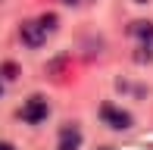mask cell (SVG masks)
<instances>
[{
    "label": "cell",
    "instance_id": "obj_1",
    "mask_svg": "<svg viewBox=\"0 0 153 150\" xmlns=\"http://www.w3.org/2000/svg\"><path fill=\"white\" fill-rule=\"evenodd\" d=\"M56 28V16H41V19H28V22H22V28H19V38H22L25 47H31V50H38L41 44L47 41V35Z\"/></svg>",
    "mask_w": 153,
    "mask_h": 150
},
{
    "label": "cell",
    "instance_id": "obj_2",
    "mask_svg": "<svg viewBox=\"0 0 153 150\" xmlns=\"http://www.w3.org/2000/svg\"><path fill=\"white\" fill-rule=\"evenodd\" d=\"M47 113H50V106H47V100L44 97H28L22 103V110H19V116H22V122L25 125H41V122L47 119Z\"/></svg>",
    "mask_w": 153,
    "mask_h": 150
},
{
    "label": "cell",
    "instance_id": "obj_3",
    "mask_svg": "<svg viewBox=\"0 0 153 150\" xmlns=\"http://www.w3.org/2000/svg\"><path fill=\"white\" fill-rule=\"evenodd\" d=\"M100 119L106 122L109 128H116V131H122V128H131V116L119 110V106H113V103H103L100 106Z\"/></svg>",
    "mask_w": 153,
    "mask_h": 150
},
{
    "label": "cell",
    "instance_id": "obj_4",
    "mask_svg": "<svg viewBox=\"0 0 153 150\" xmlns=\"http://www.w3.org/2000/svg\"><path fill=\"white\" fill-rule=\"evenodd\" d=\"M81 147V131H78V125H66L59 131V144L56 150H78Z\"/></svg>",
    "mask_w": 153,
    "mask_h": 150
},
{
    "label": "cell",
    "instance_id": "obj_5",
    "mask_svg": "<svg viewBox=\"0 0 153 150\" xmlns=\"http://www.w3.org/2000/svg\"><path fill=\"white\" fill-rule=\"evenodd\" d=\"M131 35L134 38H141V50H153V25L150 22H134L131 25Z\"/></svg>",
    "mask_w": 153,
    "mask_h": 150
},
{
    "label": "cell",
    "instance_id": "obj_6",
    "mask_svg": "<svg viewBox=\"0 0 153 150\" xmlns=\"http://www.w3.org/2000/svg\"><path fill=\"white\" fill-rule=\"evenodd\" d=\"M0 150H13V144L10 141H0Z\"/></svg>",
    "mask_w": 153,
    "mask_h": 150
},
{
    "label": "cell",
    "instance_id": "obj_7",
    "mask_svg": "<svg viewBox=\"0 0 153 150\" xmlns=\"http://www.w3.org/2000/svg\"><path fill=\"white\" fill-rule=\"evenodd\" d=\"M0 94H3V81H0Z\"/></svg>",
    "mask_w": 153,
    "mask_h": 150
},
{
    "label": "cell",
    "instance_id": "obj_8",
    "mask_svg": "<svg viewBox=\"0 0 153 150\" xmlns=\"http://www.w3.org/2000/svg\"><path fill=\"white\" fill-rule=\"evenodd\" d=\"M134 3H147V0H134Z\"/></svg>",
    "mask_w": 153,
    "mask_h": 150
}]
</instances>
